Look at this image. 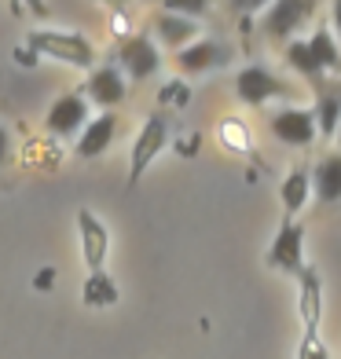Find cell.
Returning a JSON list of instances; mask_svg holds the SVG:
<instances>
[{"mask_svg": "<svg viewBox=\"0 0 341 359\" xmlns=\"http://www.w3.org/2000/svg\"><path fill=\"white\" fill-rule=\"evenodd\" d=\"M308 48H312V55L319 59L323 70H337L341 67V44L334 41L330 29H316L312 41H308Z\"/></svg>", "mask_w": 341, "mask_h": 359, "instance_id": "obj_19", "label": "cell"}, {"mask_svg": "<svg viewBox=\"0 0 341 359\" xmlns=\"http://www.w3.org/2000/svg\"><path fill=\"white\" fill-rule=\"evenodd\" d=\"M286 62H290V67H294L301 77H308V81H319V77H323V67H319V59L312 55L308 41H290V48H286Z\"/></svg>", "mask_w": 341, "mask_h": 359, "instance_id": "obj_18", "label": "cell"}, {"mask_svg": "<svg viewBox=\"0 0 341 359\" xmlns=\"http://www.w3.org/2000/svg\"><path fill=\"white\" fill-rule=\"evenodd\" d=\"M154 34L166 48H187L191 41H199V22L187 19V15H176V11H161L154 15Z\"/></svg>", "mask_w": 341, "mask_h": 359, "instance_id": "obj_14", "label": "cell"}, {"mask_svg": "<svg viewBox=\"0 0 341 359\" xmlns=\"http://www.w3.org/2000/svg\"><path fill=\"white\" fill-rule=\"evenodd\" d=\"M268 264L275 271H286V275H301L305 271V227L286 220L272 238V250H268Z\"/></svg>", "mask_w": 341, "mask_h": 359, "instance_id": "obj_4", "label": "cell"}, {"mask_svg": "<svg viewBox=\"0 0 341 359\" xmlns=\"http://www.w3.org/2000/svg\"><path fill=\"white\" fill-rule=\"evenodd\" d=\"M227 59H232V52H227L224 44H217V41H191L187 48L176 52V67H180L184 74H209V70L224 67Z\"/></svg>", "mask_w": 341, "mask_h": 359, "instance_id": "obj_10", "label": "cell"}, {"mask_svg": "<svg viewBox=\"0 0 341 359\" xmlns=\"http://www.w3.org/2000/svg\"><path fill=\"white\" fill-rule=\"evenodd\" d=\"M8 158H11V136H8V128L0 125V165H4Z\"/></svg>", "mask_w": 341, "mask_h": 359, "instance_id": "obj_23", "label": "cell"}, {"mask_svg": "<svg viewBox=\"0 0 341 359\" xmlns=\"http://www.w3.org/2000/svg\"><path fill=\"white\" fill-rule=\"evenodd\" d=\"M161 8L176 11V15H187V19H199V15H206L209 0H161Z\"/></svg>", "mask_w": 341, "mask_h": 359, "instance_id": "obj_21", "label": "cell"}, {"mask_svg": "<svg viewBox=\"0 0 341 359\" xmlns=\"http://www.w3.org/2000/svg\"><path fill=\"white\" fill-rule=\"evenodd\" d=\"M232 4H235L239 11H261L265 4H272V0H232Z\"/></svg>", "mask_w": 341, "mask_h": 359, "instance_id": "obj_24", "label": "cell"}, {"mask_svg": "<svg viewBox=\"0 0 341 359\" xmlns=\"http://www.w3.org/2000/svg\"><path fill=\"white\" fill-rule=\"evenodd\" d=\"M337 140H341V125H337Z\"/></svg>", "mask_w": 341, "mask_h": 359, "instance_id": "obj_27", "label": "cell"}, {"mask_svg": "<svg viewBox=\"0 0 341 359\" xmlns=\"http://www.w3.org/2000/svg\"><path fill=\"white\" fill-rule=\"evenodd\" d=\"M88 121H92L88 118V95L67 92L52 103V110H48V118H44V128L52 136H81V128Z\"/></svg>", "mask_w": 341, "mask_h": 359, "instance_id": "obj_5", "label": "cell"}, {"mask_svg": "<svg viewBox=\"0 0 341 359\" xmlns=\"http://www.w3.org/2000/svg\"><path fill=\"white\" fill-rule=\"evenodd\" d=\"M158 100L161 103H176V107H184L187 103V85H166L158 92Z\"/></svg>", "mask_w": 341, "mask_h": 359, "instance_id": "obj_22", "label": "cell"}, {"mask_svg": "<svg viewBox=\"0 0 341 359\" xmlns=\"http://www.w3.org/2000/svg\"><path fill=\"white\" fill-rule=\"evenodd\" d=\"M85 95H88V103L103 107V110L118 107V103L125 100V77H121V70H114V67H95V70L88 74Z\"/></svg>", "mask_w": 341, "mask_h": 359, "instance_id": "obj_12", "label": "cell"}, {"mask_svg": "<svg viewBox=\"0 0 341 359\" xmlns=\"http://www.w3.org/2000/svg\"><path fill=\"white\" fill-rule=\"evenodd\" d=\"M297 312L305 334H319V319H323V283L316 268H305L297 275Z\"/></svg>", "mask_w": 341, "mask_h": 359, "instance_id": "obj_9", "label": "cell"}, {"mask_svg": "<svg viewBox=\"0 0 341 359\" xmlns=\"http://www.w3.org/2000/svg\"><path fill=\"white\" fill-rule=\"evenodd\" d=\"M334 29H337V37H341V0H334Z\"/></svg>", "mask_w": 341, "mask_h": 359, "instance_id": "obj_26", "label": "cell"}, {"mask_svg": "<svg viewBox=\"0 0 341 359\" xmlns=\"http://www.w3.org/2000/svg\"><path fill=\"white\" fill-rule=\"evenodd\" d=\"M312 187H316V198L319 202H341V154H330L316 165L312 176Z\"/></svg>", "mask_w": 341, "mask_h": 359, "instance_id": "obj_15", "label": "cell"}, {"mask_svg": "<svg viewBox=\"0 0 341 359\" xmlns=\"http://www.w3.org/2000/svg\"><path fill=\"white\" fill-rule=\"evenodd\" d=\"M272 136L286 143V147H308L319 136V125H316V114L312 110H301V107H286V110H275L268 118Z\"/></svg>", "mask_w": 341, "mask_h": 359, "instance_id": "obj_2", "label": "cell"}, {"mask_svg": "<svg viewBox=\"0 0 341 359\" xmlns=\"http://www.w3.org/2000/svg\"><path fill=\"white\" fill-rule=\"evenodd\" d=\"M169 143V125L161 118H147V125L140 128V136L133 143V161H128V184H136V180L151 169V161L166 151Z\"/></svg>", "mask_w": 341, "mask_h": 359, "instance_id": "obj_6", "label": "cell"}, {"mask_svg": "<svg viewBox=\"0 0 341 359\" xmlns=\"http://www.w3.org/2000/svg\"><path fill=\"white\" fill-rule=\"evenodd\" d=\"M77 231H81V253H85V264L92 271H103V260H107V246H110V235L107 227L95 220V213L81 209L77 213Z\"/></svg>", "mask_w": 341, "mask_h": 359, "instance_id": "obj_11", "label": "cell"}, {"mask_svg": "<svg viewBox=\"0 0 341 359\" xmlns=\"http://www.w3.org/2000/svg\"><path fill=\"white\" fill-rule=\"evenodd\" d=\"M279 198H283V209L290 217H297L305 202L312 198V176H308L305 169H294L286 180H283V187H279Z\"/></svg>", "mask_w": 341, "mask_h": 359, "instance_id": "obj_16", "label": "cell"}, {"mask_svg": "<svg viewBox=\"0 0 341 359\" xmlns=\"http://www.w3.org/2000/svg\"><path fill=\"white\" fill-rule=\"evenodd\" d=\"M118 59H121V70L133 77V81H147L161 70V52H158V44L151 37H125L121 48H118Z\"/></svg>", "mask_w": 341, "mask_h": 359, "instance_id": "obj_7", "label": "cell"}, {"mask_svg": "<svg viewBox=\"0 0 341 359\" xmlns=\"http://www.w3.org/2000/svg\"><path fill=\"white\" fill-rule=\"evenodd\" d=\"M235 95H239L246 107H261V103H268V100L294 95V92H290L286 81H279L272 70H265V67H246V70H239V77H235Z\"/></svg>", "mask_w": 341, "mask_h": 359, "instance_id": "obj_3", "label": "cell"}, {"mask_svg": "<svg viewBox=\"0 0 341 359\" xmlns=\"http://www.w3.org/2000/svg\"><path fill=\"white\" fill-rule=\"evenodd\" d=\"M114 136H118V118L107 110V114L92 118L85 128H81V136H77V158H100V154H107V147L114 143Z\"/></svg>", "mask_w": 341, "mask_h": 359, "instance_id": "obj_13", "label": "cell"}, {"mask_svg": "<svg viewBox=\"0 0 341 359\" xmlns=\"http://www.w3.org/2000/svg\"><path fill=\"white\" fill-rule=\"evenodd\" d=\"M22 4L34 11V15H48V4H44V0H22Z\"/></svg>", "mask_w": 341, "mask_h": 359, "instance_id": "obj_25", "label": "cell"}, {"mask_svg": "<svg viewBox=\"0 0 341 359\" xmlns=\"http://www.w3.org/2000/svg\"><path fill=\"white\" fill-rule=\"evenodd\" d=\"M312 15V0H272L268 11H265V34L283 41V37H294V29Z\"/></svg>", "mask_w": 341, "mask_h": 359, "instance_id": "obj_8", "label": "cell"}, {"mask_svg": "<svg viewBox=\"0 0 341 359\" xmlns=\"http://www.w3.org/2000/svg\"><path fill=\"white\" fill-rule=\"evenodd\" d=\"M114 301H118V286H114V279L103 275V271H92L88 283H85V304L103 308V304H114Z\"/></svg>", "mask_w": 341, "mask_h": 359, "instance_id": "obj_20", "label": "cell"}, {"mask_svg": "<svg viewBox=\"0 0 341 359\" xmlns=\"http://www.w3.org/2000/svg\"><path fill=\"white\" fill-rule=\"evenodd\" d=\"M316 125L323 136H337V125H341V88H330L316 100Z\"/></svg>", "mask_w": 341, "mask_h": 359, "instance_id": "obj_17", "label": "cell"}, {"mask_svg": "<svg viewBox=\"0 0 341 359\" xmlns=\"http://www.w3.org/2000/svg\"><path fill=\"white\" fill-rule=\"evenodd\" d=\"M26 44L34 48L37 55H48V59H59L67 62V67H81L88 70L95 62V48L88 37L81 34H62V29H34V34L26 37Z\"/></svg>", "mask_w": 341, "mask_h": 359, "instance_id": "obj_1", "label": "cell"}]
</instances>
